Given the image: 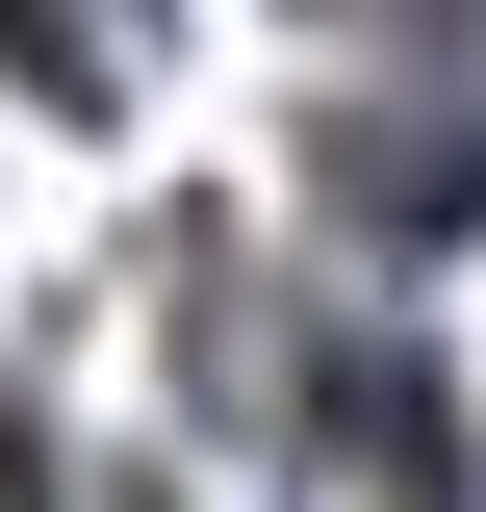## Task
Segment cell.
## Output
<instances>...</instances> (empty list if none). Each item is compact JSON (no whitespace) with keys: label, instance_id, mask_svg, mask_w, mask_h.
<instances>
[{"label":"cell","instance_id":"1","mask_svg":"<svg viewBox=\"0 0 486 512\" xmlns=\"http://www.w3.org/2000/svg\"><path fill=\"white\" fill-rule=\"evenodd\" d=\"M0 77H26V103L77 128V103H103V26H77V0H0Z\"/></svg>","mask_w":486,"mask_h":512}]
</instances>
